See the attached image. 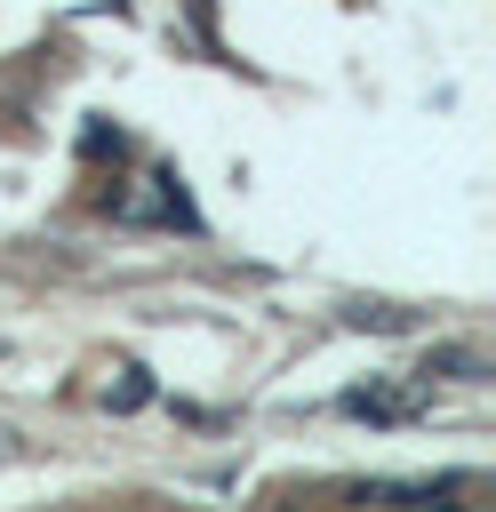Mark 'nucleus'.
I'll return each instance as SVG.
<instances>
[{
	"label": "nucleus",
	"mask_w": 496,
	"mask_h": 512,
	"mask_svg": "<svg viewBox=\"0 0 496 512\" xmlns=\"http://www.w3.org/2000/svg\"><path fill=\"white\" fill-rule=\"evenodd\" d=\"M336 408L360 416V424H416L424 416V384H352Z\"/></svg>",
	"instance_id": "nucleus-1"
},
{
	"label": "nucleus",
	"mask_w": 496,
	"mask_h": 512,
	"mask_svg": "<svg viewBox=\"0 0 496 512\" xmlns=\"http://www.w3.org/2000/svg\"><path fill=\"white\" fill-rule=\"evenodd\" d=\"M448 496H464L456 472L448 480H360L352 488V504H448Z\"/></svg>",
	"instance_id": "nucleus-3"
},
{
	"label": "nucleus",
	"mask_w": 496,
	"mask_h": 512,
	"mask_svg": "<svg viewBox=\"0 0 496 512\" xmlns=\"http://www.w3.org/2000/svg\"><path fill=\"white\" fill-rule=\"evenodd\" d=\"M336 320H344V328H368V336H408V328H416V312H408V304H384V296H352Z\"/></svg>",
	"instance_id": "nucleus-4"
},
{
	"label": "nucleus",
	"mask_w": 496,
	"mask_h": 512,
	"mask_svg": "<svg viewBox=\"0 0 496 512\" xmlns=\"http://www.w3.org/2000/svg\"><path fill=\"white\" fill-rule=\"evenodd\" d=\"M144 400H152V376L128 360V368H120V384H112V408H144Z\"/></svg>",
	"instance_id": "nucleus-6"
},
{
	"label": "nucleus",
	"mask_w": 496,
	"mask_h": 512,
	"mask_svg": "<svg viewBox=\"0 0 496 512\" xmlns=\"http://www.w3.org/2000/svg\"><path fill=\"white\" fill-rule=\"evenodd\" d=\"M104 152L120 160V152H128V136H120V128H104V120H88V128H80V160H104Z\"/></svg>",
	"instance_id": "nucleus-5"
},
{
	"label": "nucleus",
	"mask_w": 496,
	"mask_h": 512,
	"mask_svg": "<svg viewBox=\"0 0 496 512\" xmlns=\"http://www.w3.org/2000/svg\"><path fill=\"white\" fill-rule=\"evenodd\" d=\"M432 376H448V384H488L496 368H488L480 344H432V352L416 360V384H432Z\"/></svg>",
	"instance_id": "nucleus-2"
}]
</instances>
